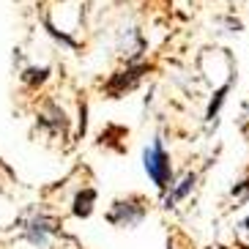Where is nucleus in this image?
Returning a JSON list of instances; mask_svg holds the SVG:
<instances>
[{
  "instance_id": "nucleus-1",
  "label": "nucleus",
  "mask_w": 249,
  "mask_h": 249,
  "mask_svg": "<svg viewBox=\"0 0 249 249\" xmlns=\"http://www.w3.org/2000/svg\"><path fill=\"white\" fill-rule=\"evenodd\" d=\"M142 170H145V176L151 178V183H154L161 195L170 192V186L176 183L173 159H170L167 148H164V140H161L159 134L151 140V145L142 148Z\"/></svg>"
},
{
  "instance_id": "nucleus-2",
  "label": "nucleus",
  "mask_w": 249,
  "mask_h": 249,
  "mask_svg": "<svg viewBox=\"0 0 249 249\" xmlns=\"http://www.w3.org/2000/svg\"><path fill=\"white\" fill-rule=\"evenodd\" d=\"M148 211H151V205H148V200L142 195H126V197L112 200L107 213H104V219L110 222L112 227L134 230V227H140L148 219Z\"/></svg>"
},
{
  "instance_id": "nucleus-3",
  "label": "nucleus",
  "mask_w": 249,
  "mask_h": 249,
  "mask_svg": "<svg viewBox=\"0 0 249 249\" xmlns=\"http://www.w3.org/2000/svg\"><path fill=\"white\" fill-rule=\"evenodd\" d=\"M151 63L148 60H132V63H124L118 71L110 74V80L104 82V96L107 99H121V96L132 93L140 88V82L151 74Z\"/></svg>"
},
{
  "instance_id": "nucleus-4",
  "label": "nucleus",
  "mask_w": 249,
  "mask_h": 249,
  "mask_svg": "<svg viewBox=\"0 0 249 249\" xmlns=\"http://www.w3.org/2000/svg\"><path fill=\"white\" fill-rule=\"evenodd\" d=\"M19 227H22V238L36 249H44L52 235H58V230H60L58 222L52 219L50 213H41V211L30 213L28 219L19 222Z\"/></svg>"
},
{
  "instance_id": "nucleus-5",
  "label": "nucleus",
  "mask_w": 249,
  "mask_h": 249,
  "mask_svg": "<svg viewBox=\"0 0 249 249\" xmlns=\"http://www.w3.org/2000/svg\"><path fill=\"white\" fill-rule=\"evenodd\" d=\"M38 126L44 129V132H50V134H66L69 132V115H66V110L60 107L58 102H44V107H41V112H38Z\"/></svg>"
},
{
  "instance_id": "nucleus-6",
  "label": "nucleus",
  "mask_w": 249,
  "mask_h": 249,
  "mask_svg": "<svg viewBox=\"0 0 249 249\" xmlns=\"http://www.w3.org/2000/svg\"><path fill=\"white\" fill-rule=\"evenodd\" d=\"M195 186H197V173H195V170H186V173L170 186V192L161 195V208H167V211L170 208H176L178 203H183V200L195 192Z\"/></svg>"
},
{
  "instance_id": "nucleus-7",
  "label": "nucleus",
  "mask_w": 249,
  "mask_h": 249,
  "mask_svg": "<svg viewBox=\"0 0 249 249\" xmlns=\"http://www.w3.org/2000/svg\"><path fill=\"white\" fill-rule=\"evenodd\" d=\"M233 82H235L233 77H227L219 88L211 93V99H208V107H205V115H203V121H205L208 126H216V118H219L222 107H225V102H227V96H230V90H233Z\"/></svg>"
},
{
  "instance_id": "nucleus-8",
  "label": "nucleus",
  "mask_w": 249,
  "mask_h": 249,
  "mask_svg": "<svg viewBox=\"0 0 249 249\" xmlns=\"http://www.w3.org/2000/svg\"><path fill=\"white\" fill-rule=\"evenodd\" d=\"M96 203H99V192L93 186H82L71 200V216L74 219H88L96 211Z\"/></svg>"
},
{
  "instance_id": "nucleus-9",
  "label": "nucleus",
  "mask_w": 249,
  "mask_h": 249,
  "mask_svg": "<svg viewBox=\"0 0 249 249\" xmlns=\"http://www.w3.org/2000/svg\"><path fill=\"white\" fill-rule=\"evenodd\" d=\"M50 74H52L50 66H28V69H22V74H19V82H22L28 90H38V88L47 85Z\"/></svg>"
},
{
  "instance_id": "nucleus-10",
  "label": "nucleus",
  "mask_w": 249,
  "mask_h": 249,
  "mask_svg": "<svg viewBox=\"0 0 249 249\" xmlns=\"http://www.w3.org/2000/svg\"><path fill=\"white\" fill-rule=\"evenodd\" d=\"M44 28H47V33H50V36L55 38V41H60V44H63V47H69V50H77V47H80V44H77V41H74L71 36H66V33H60V30L55 28V25H52L50 19H44Z\"/></svg>"
},
{
  "instance_id": "nucleus-11",
  "label": "nucleus",
  "mask_w": 249,
  "mask_h": 249,
  "mask_svg": "<svg viewBox=\"0 0 249 249\" xmlns=\"http://www.w3.org/2000/svg\"><path fill=\"white\" fill-rule=\"evenodd\" d=\"M230 197H235L238 203H249V178L235 183L233 189H230Z\"/></svg>"
},
{
  "instance_id": "nucleus-12",
  "label": "nucleus",
  "mask_w": 249,
  "mask_h": 249,
  "mask_svg": "<svg viewBox=\"0 0 249 249\" xmlns=\"http://www.w3.org/2000/svg\"><path fill=\"white\" fill-rule=\"evenodd\" d=\"M241 227H244V230H249V216H247V219H241Z\"/></svg>"
}]
</instances>
